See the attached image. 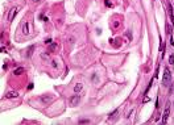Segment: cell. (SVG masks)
Segmentation results:
<instances>
[{
    "mask_svg": "<svg viewBox=\"0 0 174 125\" xmlns=\"http://www.w3.org/2000/svg\"><path fill=\"white\" fill-rule=\"evenodd\" d=\"M162 83H164V86H166V87H169L170 83H171V74H170V71H169V68H165V70H164Z\"/></svg>",
    "mask_w": 174,
    "mask_h": 125,
    "instance_id": "6da1fadb",
    "label": "cell"
},
{
    "mask_svg": "<svg viewBox=\"0 0 174 125\" xmlns=\"http://www.w3.org/2000/svg\"><path fill=\"white\" fill-rule=\"evenodd\" d=\"M17 11H19V8H17V7L11 8V11H9V13H8V21H13L15 16H16V13H17Z\"/></svg>",
    "mask_w": 174,
    "mask_h": 125,
    "instance_id": "7a4b0ae2",
    "label": "cell"
},
{
    "mask_svg": "<svg viewBox=\"0 0 174 125\" xmlns=\"http://www.w3.org/2000/svg\"><path fill=\"white\" fill-rule=\"evenodd\" d=\"M79 101H80V96H79V95H74V96L70 99V104H71V105H78V104H79Z\"/></svg>",
    "mask_w": 174,
    "mask_h": 125,
    "instance_id": "3957f363",
    "label": "cell"
},
{
    "mask_svg": "<svg viewBox=\"0 0 174 125\" xmlns=\"http://www.w3.org/2000/svg\"><path fill=\"white\" fill-rule=\"evenodd\" d=\"M5 97L7 99H16V97H19V92L16 91H9L5 94Z\"/></svg>",
    "mask_w": 174,
    "mask_h": 125,
    "instance_id": "277c9868",
    "label": "cell"
},
{
    "mask_svg": "<svg viewBox=\"0 0 174 125\" xmlns=\"http://www.w3.org/2000/svg\"><path fill=\"white\" fill-rule=\"evenodd\" d=\"M169 113H170V108H169V107H166L165 112H164V116H162V122H164V124H166V121H168Z\"/></svg>",
    "mask_w": 174,
    "mask_h": 125,
    "instance_id": "5b68a950",
    "label": "cell"
},
{
    "mask_svg": "<svg viewBox=\"0 0 174 125\" xmlns=\"http://www.w3.org/2000/svg\"><path fill=\"white\" fill-rule=\"evenodd\" d=\"M23 34L24 36H28L29 34V24L28 23H24V25H23Z\"/></svg>",
    "mask_w": 174,
    "mask_h": 125,
    "instance_id": "8992f818",
    "label": "cell"
},
{
    "mask_svg": "<svg viewBox=\"0 0 174 125\" xmlns=\"http://www.w3.org/2000/svg\"><path fill=\"white\" fill-rule=\"evenodd\" d=\"M82 88H83V84H82V83H78V84L74 87V91L78 94V92H80V91H82Z\"/></svg>",
    "mask_w": 174,
    "mask_h": 125,
    "instance_id": "52a82bcc",
    "label": "cell"
},
{
    "mask_svg": "<svg viewBox=\"0 0 174 125\" xmlns=\"http://www.w3.org/2000/svg\"><path fill=\"white\" fill-rule=\"evenodd\" d=\"M24 71H25V70H24L23 67H17L16 70L13 71V74H15V75H20V74H23Z\"/></svg>",
    "mask_w": 174,
    "mask_h": 125,
    "instance_id": "ba28073f",
    "label": "cell"
},
{
    "mask_svg": "<svg viewBox=\"0 0 174 125\" xmlns=\"http://www.w3.org/2000/svg\"><path fill=\"white\" fill-rule=\"evenodd\" d=\"M41 100H42L44 103H50L51 100H53V97H51V96H48V95H46V96H42V97H41Z\"/></svg>",
    "mask_w": 174,
    "mask_h": 125,
    "instance_id": "9c48e42d",
    "label": "cell"
},
{
    "mask_svg": "<svg viewBox=\"0 0 174 125\" xmlns=\"http://www.w3.org/2000/svg\"><path fill=\"white\" fill-rule=\"evenodd\" d=\"M169 8V14H170V19H171V23H173V25H174V13H173V8H171L170 5L168 7Z\"/></svg>",
    "mask_w": 174,
    "mask_h": 125,
    "instance_id": "30bf717a",
    "label": "cell"
},
{
    "mask_svg": "<svg viewBox=\"0 0 174 125\" xmlns=\"http://www.w3.org/2000/svg\"><path fill=\"white\" fill-rule=\"evenodd\" d=\"M33 49H34V46H30V48L28 49V51H26V55H28V57H30V55H32V51H33Z\"/></svg>",
    "mask_w": 174,
    "mask_h": 125,
    "instance_id": "8fae6325",
    "label": "cell"
},
{
    "mask_svg": "<svg viewBox=\"0 0 174 125\" xmlns=\"http://www.w3.org/2000/svg\"><path fill=\"white\" fill-rule=\"evenodd\" d=\"M169 63H170V65H174V54H171L170 57H169Z\"/></svg>",
    "mask_w": 174,
    "mask_h": 125,
    "instance_id": "7c38bea8",
    "label": "cell"
},
{
    "mask_svg": "<svg viewBox=\"0 0 174 125\" xmlns=\"http://www.w3.org/2000/svg\"><path fill=\"white\" fill-rule=\"evenodd\" d=\"M55 49H57V45H55V43H50V50L54 51Z\"/></svg>",
    "mask_w": 174,
    "mask_h": 125,
    "instance_id": "4fadbf2b",
    "label": "cell"
},
{
    "mask_svg": "<svg viewBox=\"0 0 174 125\" xmlns=\"http://www.w3.org/2000/svg\"><path fill=\"white\" fill-rule=\"evenodd\" d=\"M90 120H79V124H89Z\"/></svg>",
    "mask_w": 174,
    "mask_h": 125,
    "instance_id": "5bb4252c",
    "label": "cell"
},
{
    "mask_svg": "<svg viewBox=\"0 0 174 125\" xmlns=\"http://www.w3.org/2000/svg\"><path fill=\"white\" fill-rule=\"evenodd\" d=\"M166 29H168V33L171 36V28H170V26H169V24H166Z\"/></svg>",
    "mask_w": 174,
    "mask_h": 125,
    "instance_id": "9a60e30c",
    "label": "cell"
},
{
    "mask_svg": "<svg viewBox=\"0 0 174 125\" xmlns=\"http://www.w3.org/2000/svg\"><path fill=\"white\" fill-rule=\"evenodd\" d=\"M106 5H107V7H112L111 1H108V0H106Z\"/></svg>",
    "mask_w": 174,
    "mask_h": 125,
    "instance_id": "2e32d148",
    "label": "cell"
},
{
    "mask_svg": "<svg viewBox=\"0 0 174 125\" xmlns=\"http://www.w3.org/2000/svg\"><path fill=\"white\" fill-rule=\"evenodd\" d=\"M42 58H45V59H46V58H49V55L46 54V53H44V54H42Z\"/></svg>",
    "mask_w": 174,
    "mask_h": 125,
    "instance_id": "e0dca14e",
    "label": "cell"
},
{
    "mask_svg": "<svg viewBox=\"0 0 174 125\" xmlns=\"http://www.w3.org/2000/svg\"><path fill=\"white\" fill-rule=\"evenodd\" d=\"M45 43H48V45H49V43H51V40H50V38H49V40H46Z\"/></svg>",
    "mask_w": 174,
    "mask_h": 125,
    "instance_id": "ac0fdd59",
    "label": "cell"
},
{
    "mask_svg": "<svg viewBox=\"0 0 174 125\" xmlns=\"http://www.w3.org/2000/svg\"><path fill=\"white\" fill-rule=\"evenodd\" d=\"M57 66H58L57 62H55V61H53V67H57Z\"/></svg>",
    "mask_w": 174,
    "mask_h": 125,
    "instance_id": "d6986e66",
    "label": "cell"
},
{
    "mask_svg": "<svg viewBox=\"0 0 174 125\" xmlns=\"http://www.w3.org/2000/svg\"><path fill=\"white\" fill-rule=\"evenodd\" d=\"M32 88H33V84H32V83H30V84L28 86V90H32Z\"/></svg>",
    "mask_w": 174,
    "mask_h": 125,
    "instance_id": "ffe728a7",
    "label": "cell"
},
{
    "mask_svg": "<svg viewBox=\"0 0 174 125\" xmlns=\"http://www.w3.org/2000/svg\"><path fill=\"white\" fill-rule=\"evenodd\" d=\"M33 1H34V3H37V1H40V0H33Z\"/></svg>",
    "mask_w": 174,
    "mask_h": 125,
    "instance_id": "44dd1931",
    "label": "cell"
}]
</instances>
